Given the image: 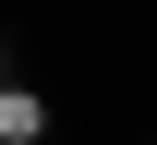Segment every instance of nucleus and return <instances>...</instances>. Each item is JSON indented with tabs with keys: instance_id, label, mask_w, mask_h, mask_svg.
I'll return each mask as SVG.
<instances>
[{
	"instance_id": "obj_1",
	"label": "nucleus",
	"mask_w": 157,
	"mask_h": 145,
	"mask_svg": "<svg viewBox=\"0 0 157 145\" xmlns=\"http://www.w3.org/2000/svg\"><path fill=\"white\" fill-rule=\"evenodd\" d=\"M0 145H48V97L36 85H0Z\"/></svg>"
}]
</instances>
